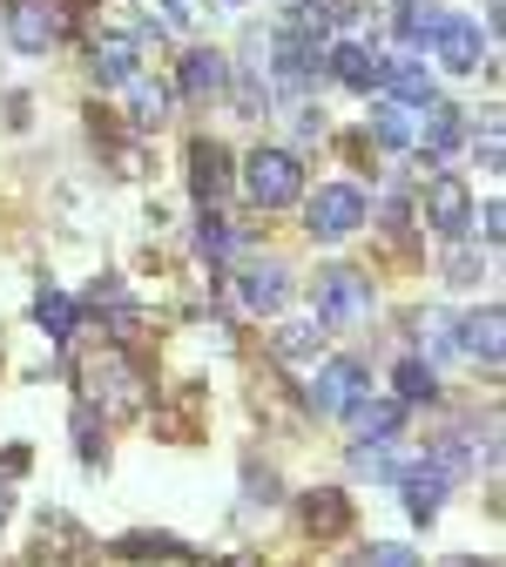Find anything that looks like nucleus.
<instances>
[{"label": "nucleus", "mask_w": 506, "mask_h": 567, "mask_svg": "<svg viewBox=\"0 0 506 567\" xmlns=\"http://www.w3.org/2000/svg\"><path fill=\"white\" fill-rule=\"evenodd\" d=\"M82 405H102L109 419H128V412H142V399H149V385H142V372L122 359V351L109 344V351H89L82 359Z\"/></svg>", "instance_id": "nucleus-1"}, {"label": "nucleus", "mask_w": 506, "mask_h": 567, "mask_svg": "<svg viewBox=\"0 0 506 567\" xmlns=\"http://www.w3.org/2000/svg\"><path fill=\"white\" fill-rule=\"evenodd\" d=\"M311 305H318V324L324 331H358V324L372 318V284L358 277V270H344V264H331L311 284Z\"/></svg>", "instance_id": "nucleus-2"}, {"label": "nucleus", "mask_w": 506, "mask_h": 567, "mask_svg": "<svg viewBox=\"0 0 506 567\" xmlns=\"http://www.w3.org/2000/svg\"><path fill=\"white\" fill-rule=\"evenodd\" d=\"M244 196H250L257 209H291V203L304 196L298 156H291V150H257V156L244 163Z\"/></svg>", "instance_id": "nucleus-3"}, {"label": "nucleus", "mask_w": 506, "mask_h": 567, "mask_svg": "<svg viewBox=\"0 0 506 567\" xmlns=\"http://www.w3.org/2000/svg\"><path fill=\"white\" fill-rule=\"evenodd\" d=\"M425 224L440 230L446 244H459V237L473 230V189H466L459 176H432V183H425Z\"/></svg>", "instance_id": "nucleus-4"}, {"label": "nucleus", "mask_w": 506, "mask_h": 567, "mask_svg": "<svg viewBox=\"0 0 506 567\" xmlns=\"http://www.w3.org/2000/svg\"><path fill=\"white\" fill-rule=\"evenodd\" d=\"M358 224H365V196H358L351 183H324V189L311 196V237L338 244V237H351Z\"/></svg>", "instance_id": "nucleus-5"}, {"label": "nucleus", "mask_w": 506, "mask_h": 567, "mask_svg": "<svg viewBox=\"0 0 506 567\" xmlns=\"http://www.w3.org/2000/svg\"><path fill=\"white\" fill-rule=\"evenodd\" d=\"M8 41L21 54H48L61 41V14L48 8V0H8Z\"/></svg>", "instance_id": "nucleus-6"}, {"label": "nucleus", "mask_w": 506, "mask_h": 567, "mask_svg": "<svg viewBox=\"0 0 506 567\" xmlns=\"http://www.w3.org/2000/svg\"><path fill=\"white\" fill-rule=\"evenodd\" d=\"M358 399H365V365H358V359L318 365V379H311V405L318 412H351Z\"/></svg>", "instance_id": "nucleus-7"}, {"label": "nucleus", "mask_w": 506, "mask_h": 567, "mask_svg": "<svg viewBox=\"0 0 506 567\" xmlns=\"http://www.w3.org/2000/svg\"><path fill=\"white\" fill-rule=\"evenodd\" d=\"M189 189L203 209L230 196V150L224 142H189Z\"/></svg>", "instance_id": "nucleus-8"}, {"label": "nucleus", "mask_w": 506, "mask_h": 567, "mask_svg": "<svg viewBox=\"0 0 506 567\" xmlns=\"http://www.w3.org/2000/svg\"><path fill=\"white\" fill-rule=\"evenodd\" d=\"M432 48H440V61L453 68V75H479V61H486V41L466 14H446L440 34H432Z\"/></svg>", "instance_id": "nucleus-9"}, {"label": "nucleus", "mask_w": 506, "mask_h": 567, "mask_svg": "<svg viewBox=\"0 0 506 567\" xmlns=\"http://www.w3.org/2000/svg\"><path fill=\"white\" fill-rule=\"evenodd\" d=\"M183 95L189 102H224L230 95V61L216 48H189L183 54Z\"/></svg>", "instance_id": "nucleus-10"}, {"label": "nucleus", "mask_w": 506, "mask_h": 567, "mask_svg": "<svg viewBox=\"0 0 506 567\" xmlns=\"http://www.w3.org/2000/svg\"><path fill=\"white\" fill-rule=\"evenodd\" d=\"M89 68H95L102 89H122L128 75H142V41H135V34H102V41L89 48Z\"/></svg>", "instance_id": "nucleus-11"}, {"label": "nucleus", "mask_w": 506, "mask_h": 567, "mask_svg": "<svg viewBox=\"0 0 506 567\" xmlns=\"http://www.w3.org/2000/svg\"><path fill=\"white\" fill-rule=\"evenodd\" d=\"M237 298H244V311L277 318V311H283V298H291V277H283L277 264H250V270L237 277Z\"/></svg>", "instance_id": "nucleus-12"}, {"label": "nucleus", "mask_w": 506, "mask_h": 567, "mask_svg": "<svg viewBox=\"0 0 506 567\" xmlns=\"http://www.w3.org/2000/svg\"><path fill=\"white\" fill-rule=\"evenodd\" d=\"M270 54H277V61H270V68H277V82H283V89H298L311 68H318V34H311V28H283V34L270 41Z\"/></svg>", "instance_id": "nucleus-13"}, {"label": "nucleus", "mask_w": 506, "mask_h": 567, "mask_svg": "<svg viewBox=\"0 0 506 567\" xmlns=\"http://www.w3.org/2000/svg\"><path fill=\"white\" fill-rule=\"evenodd\" d=\"M344 419H351L358 446H385V440L399 433V425H405V405H399V399H358Z\"/></svg>", "instance_id": "nucleus-14"}, {"label": "nucleus", "mask_w": 506, "mask_h": 567, "mask_svg": "<svg viewBox=\"0 0 506 567\" xmlns=\"http://www.w3.org/2000/svg\"><path fill=\"white\" fill-rule=\"evenodd\" d=\"M399 486H405V507H412V520H440V507H446V473L440 466H405L399 473Z\"/></svg>", "instance_id": "nucleus-15"}, {"label": "nucleus", "mask_w": 506, "mask_h": 567, "mask_svg": "<svg viewBox=\"0 0 506 567\" xmlns=\"http://www.w3.org/2000/svg\"><path fill=\"white\" fill-rule=\"evenodd\" d=\"M331 75H338L344 89H385V61H379L372 48H358V41H338V48H331Z\"/></svg>", "instance_id": "nucleus-16"}, {"label": "nucleus", "mask_w": 506, "mask_h": 567, "mask_svg": "<svg viewBox=\"0 0 506 567\" xmlns=\"http://www.w3.org/2000/svg\"><path fill=\"white\" fill-rule=\"evenodd\" d=\"M122 95H128V115H135V128H163L169 122V89L142 68V75H128L122 82Z\"/></svg>", "instance_id": "nucleus-17"}, {"label": "nucleus", "mask_w": 506, "mask_h": 567, "mask_svg": "<svg viewBox=\"0 0 506 567\" xmlns=\"http://www.w3.org/2000/svg\"><path fill=\"white\" fill-rule=\"evenodd\" d=\"M440 21H446V8H440V0H399V14H392V34H399L405 48H432Z\"/></svg>", "instance_id": "nucleus-18"}, {"label": "nucleus", "mask_w": 506, "mask_h": 567, "mask_svg": "<svg viewBox=\"0 0 506 567\" xmlns=\"http://www.w3.org/2000/svg\"><path fill=\"white\" fill-rule=\"evenodd\" d=\"M324 338H331V331H324L318 318H311V324H277V331H270V351H277L283 365H304V359H318V351H324Z\"/></svg>", "instance_id": "nucleus-19"}, {"label": "nucleus", "mask_w": 506, "mask_h": 567, "mask_svg": "<svg viewBox=\"0 0 506 567\" xmlns=\"http://www.w3.org/2000/svg\"><path fill=\"white\" fill-rule=\"evenodd\" d=\"M385 89H392L405 109H432V102H440V89H432V75H425L419 61H385Z\"/></svg>", "instance_id": "nucleus-20"}, {"label": "nucleus", "mask_w": 506, "mask_h": 567, "mask_svg": "<svg viewBox=\"0 0 506 567\" xmlns=\"http://www.w3.org/2000/svg\"><path fill=\"white\" fill-rule=\"evenodd\" d=\"M459 351H473V359L499 365V305H486V311H473V318L459 324Z\"/></svg>", "instance_id": "nucleus-21"}, {"label": "nucleus", "mask_w": 506, "mask_h": 567, "mask_svg": "<svg viewBox=\"0 0 506 567\" xmlns=\"http://www.w3.org/2000/svg\"><path fill=\"white\" fill-rule=\"evenodd\" d=\"M304 527H311V534H344V527H351V507H344L338 486H318L311 501H304Z\"/></svg>", "instance_id": "nucleus-22"}, {"label": "nucleus", "mask_w": 506, "mask_h": 567, "mask_svg": "<svg viewBox=\"0 0 506 567\" xmlns=\"http://www.w3.org/2000/svg\"><path fill=\"white\" fill-rule=\"evenodd\" d=\"M425 115H432V122H425V163H432V156H446L453 142L466 135V122H459V109H446V102H432Z\"/></svg>", "instance_id": "nucleus-23"}, {"label": "nucleus", "mask_w": 506, "mask_h": 567, "mask_svg": "<svg viewBox=\"0 0 506 567\" xmlns=\"http://www.w3.org/2000/svg\"><path fill=\"white\" fill-rule=\"evenodd\" d=\"M399 405H419V399H432V392H440V379H432V365L425 359H399Z\"/></svg>", "instance_id": "nucleus-24"}, {"label": "nucleus", "mask_w": 506, "mask_h": 567, "mask_svg": "<svg viewBox=\"0 0 506 567\" xmlns=\"http://www.w3.org/2000/svg\"><path fill=\"white\" fill-rule=\"evenodd\" d=\"M34 318H41V331H48V338H75V298H61V291H41Z\"/></svg>", "instance_id": "nucleus-25"}, {"label": "nucleus", "mask_w": 506, "mask_h": 567, "mask_svg": "<svg viewBox=\"0 0 506 567\" xmlns=\"http://www.w3.org/2000/svg\"><path fill=\"white\" fill-rule=\"evenodd\" d=\"M419 344L432 351V359H446V351H459V324H453L446 311H425V318H419Z\"/></svg>", "instance_id": "nucleus-26"}, {"label": "nucleus", "mask_w": 506, "mask_h": 567, "mask_svg": "<svg viewBox=\"0 0 506 567\" xmlns=\"http://www.w3.org/2000/svg\"><path fill=\"white\" fill-rule=\"evenodd\" d=\"M75 446H82V460H89V466H102V460H109V440H102V425H95V405H75Z\"/></svg>", "instance_id": "nucleus-27"}, {"label": "nucleus", "mask_w": 506, "mask_h": 567, "mask_svg": "<svg viewBox=\"0 0 506 567\" xmlns=\"http://www.w3.org/2000/svg\"><path fill=\"white\" fill-rule=\"evenodd\" d=\"M351 466L365 473V480H399V466H392L385 446H351Z\"/></svg>", "instance_id": "nucleus-28"}, {"label": "nucleus", "mask_w": 506, "mask_h": 567, "mask_svg": "<svg viewBox=\"0 0 506 567\" xmlns=\"http://www.w3.org/2000/svg\"><path fill=\"white\" fill-rule=\"evenodd\" d=\"M196 244H203V257H230V224L216 217V209H203V230H196Z\"/></svg>", "instance_id": "nucleus-29"}, {"label": "nucleus", "mask_w": 506, "mask_h": 567, "mask_svg": "<svg viewBox=\"0 0 506 567\" xmlns=\"http://www.w3.org/2000/svg\"><path fill=\"white\" fill-rule=\"evenodd\" d=\"M379 142H385V150H405V142H412V122H405V109H379Z\"/></svg>", "instance_id": "nucleus-30"}, {"label": "nucleus", "mask_w": 506, "mask_h": 567, "mask_svg": "<svg viewBox=\"0 0 506 567\" xmlns=\"http://www.w3.org/2000/svg\"><path fill=\"white\" fill-rule=\"evenodd\" d=\"M473 277H479V257H473L466 244H453V250H446V284H473Z\"/></svg>", "instance_id": "nucleus-31"}, {"label": "nucleus", "mask_w": 506, "mask_h": 567, "mask_svg": "<svg viewBox=\"0 0 506 567\" xmlns=\"http://www.w3.org/2000/svg\"><path fill=\"white\" fill-rule=\"evenodd\" d=\"M156 8H163V28H176V34L196 28V0H156Z\"/></svg>", "instance_id": "nucleus-32"}, {"label": "nucleus", "mask_w": 506, "mask_h": 567, "mask_svg": "<svg viewBox=\"0 0 506 567\" xmlns=\"http://www.w3.org/2000/svg\"><path fill=\"white\" fill-rule=\"evenodd\" d=\"M365 567H419V554H412V547H392V540H379V547L365 554Z\"/></svg>", "instance_id": "nucleus-33"}, {"label": "nucleus", "mask_w": 506, "mask_h": 567, "mask_svg": "<svg viewBox=\"0 0 506 567\" xmlns=\"http://www.w3.org/2000/svg\"><path fill=\"white\" fill-rule=\"evenodd\" d=\"M250 501H264V507L277 501V473H270V466H264V473L250 466Z\"/></svg>", "instance_id": "nucleus-34"}, {"label": "nucleus", "mask_w": 506, "mask_h": 567, "mask_svg": "<svg viewBox=\"0 0 506 567\" xmlns=\"http://www.w3.org/2000/svg\"><path fill=\"white\" fill-rule=\"evenodd\" d=\"M216 8H244V0H216Z\"/></svg>", "instance_id": "nucleus-35"}, {"label": "nucleus", "mask_w": 506, "mask_h": 567, "mask_svg": "<svg viewBox=\"0 0 506 567\" xmlns=\"http://www.w3.org/2000/svg\"><path fill=\"white\" fill-rule=\"evenodd\" d=\"M453 567H479V560H453Z\"/></svg>", "instance_id": "nucleus-36"}]
</instances>
